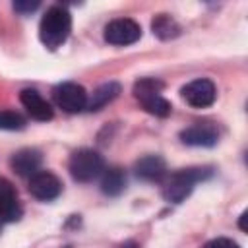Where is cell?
Segmentation results:
<instances>
[{
	"label": "cell",
	"mask_w": 248,
	"mask_h": 248,
	"mask_svg": "<svg viewBox=\"0 0 248 248\" xmlns=\"http://www.w3.org/2000/svg\"><path fill=\"white\" fill-rule=\"evenodd\" d=\"M29 194L37 198L39 202H52L60 196L62 192V182L60 178L50 172V170H39L29 178Z\"/></svg>",
	"instance_id": "ba28073f"
},
{
	"label": "cell",
	"mask_w": 248,
	"mask_h": 248,
	"mask_svg": "<svg viewBox=\"0 0 248 248\" xmlns=\"http://www.w3.org/2000/svg\"><path fill=\"white\" fill-rule=\"evenodd\" d=\"M213 174L211 167H190V169H180L176 172H172L170 176H167V180L163 182V198L170 203H180L184 202L194 186L200 180H205Z\"/></svg>",
	"instance_id": "7a4b0ae2"
},
{
	"label": "cell",
	"mask_w": 248,
	"mask_h": 248,
	"mask_svg": "<svg viewBox=\"0 0 248 248\" xmlns=\"http://www.w3.org/2000/svg\"><path fill=\"white\" fill-rule=\"evenodd\" d=\"M68 170L76 182H91L105 170V161L97 151L81 147L72 153L68 161Z\"/></svg>",
	"instance_id": "277c9868"
},
{
	"label": "cell",
	"mask_w": 248,
	"mask_h": 248,
	"mask_svg": "<svg viewBox=\"0 0 248 248\" xmlns=\"http://www.w3.org/2000/svg\"><path fill=\"white\" fill-rule=\"evenodd\" d=\"M163 81L155 79V78H140L136 83H134V97L140 101V105L143 107V110H147L149 114H155V116H169L170 110H172V105L161 95L163 91Z\"/></svg>",
	"instance_id": "3957f363"
},
{
	"label": "cell",
	"mask_w": 248,
	"mask_h": 248,
	"mask_svg": "<svg viewBox=\"0 0 248 248\" xmlns=\"http://www.w3.org/2000/svg\"><path fill=\"white\" fill-rule=\"evenodd\" d=\"M180 95H182V99L190 107H194V108H205V107H211L215 103L217 89H215V83L211 79L198 78V79L186 83L180 89Z\"/></svg>",
	"instance_id": "8992f818"
},
{
	"label": "cell",
	"mask_w": 248,
	"mask_h": 248,
	"mask_svg": "<svg viewBox=\"0 0 248 248\" xmlns=\"http://www.w3.org/2000/svg\"><path fill=\"white\" fill-rule=\"evenodd\" d=\"M72 31V16L64 6H50L39 23V39L48 50L62 46Z\"/></svg>",
	"instance_id": "6da1fadb"
},
{
	"label": "cell",
	"mask_w": 248,
	"mask_h": 248,
	"mask_svg": "<svg viewBox=\"0 0 248 248\" xmlns=\"http://www.w3.org/2000/svg\"><path fill=\"white\" fill-rule=\"evenodd\" d=\"M25 128V118L16 112V110H0V130H23Z\"/></svg>",
	"instance_id": "e0dca14e"
},
{
	"label": "cell",
	"mask_w": 248,
	"mask_h": 248,
	"mask_svg": "<svg viewBox=\"0 0 248 248\" xmlns=\"http://www.w3.org/2000/svg\"><path fill=\"white\" fill-rule=\"evenodd\" d=\"M118 248H138V244H136L134 240H128V242H124V244H120Z\"/></svg>",
	"instance_id": "ffe728a7"
},
{
	"label": "cell",
	"mask_w": 248,
	"mask_h": 248,
	"mask_svg": "<svg viewBox=\"0 0 248 248\" xmlns=\"http://www.w3.org/2000/svg\"><path fill=\"white\" fill-rule=\"evenodd\" d=\"M140 37H141V27L138 21H134L130 17L112 19L105 27V41L110 45H116V46L132 45V43L140 41Z\"/></svg>",
	"instance_id": "52a82bcc"
},
{
	"label": "cell",
	"mask_w": 248,
	"mask_h": 248,
	"mask_svg": "<svg viewBox=\"0 0 248 248\" xmlns=\"http://www.w3.org/2000/svg\"><path fill=\"white\" fill-rule=\"evenodd\" d=\"M180 141L194 147H213L219 141V132L211 122H196L178 134Z\"/></svg>",
	"instance_id": "9c48e42d"
},
{
	"label": "cell",
	"mask_w": 248,
	"mask_h": 248,
	"mask_svg": "<svg viewBox=\"0 0 248 248\" xmlns=\"http://www.w3.org/2000/svg\"><path fill=\"white\" fill-rule=\"evenodd\" d=\"M244 221H246V211L240 215V229H242V231H246V223H244Z\"/></svg>",
	"instance_id": "44dd1931"
},
{
	"label": "cell",
	"mask_w": 248,
	"mask_h": 248,
	"mask_svg": "<svg viewBox=\"0 0 248 248\" xmlns=\"http://www.w3.org/2000/svg\"><path fill=\"white\" fill-rule=\"evenodd\" d=\"M126 188V174L120 167H108L101 172V192L107 196H118Z\"/></svg>",
	"instance_id": "9a60e30c"
},
{
	"label": "cell",
	"mask_w": 248,
	"mask_h": 248,
	"mask_svg": "<svg viewBox=\"0 0 248 248\" xmlns=\"http://www.w3.org/2000/svg\"><path fill=\"white\" fill-rule=\"evenodd\" d=\"M41 163H43V157H41V151L33 149V147H23L19 151H16L10 159V167L16 174L19 176H25V178H31L35 172L41 170Z\"/></svg>",
	"instance_id": "7c38bea8"
},
{
	"label": "cell",
	"mask_w": 248,
	"mask_h": 248,
	"mask_svg": "<svg viewBox=\"0 0 248 248\" xmlns=\"http://www.w3.org/2000/svg\"><path fill=\"white\" fill-rule=\"evenodd\" d=\"M19 101H21V105L25 107V110L29 112L31 118H35V120H39V122L52 120L54 110H52L50 103H48L37 89H31V87L23 89V91L19 93Z\"/></svg>",
	"instance_id": "8fae6325"
},
{
	"label": "cell",
	"mask_w": 248,
	"mask_h": 248,
	"mask_svg": "<svg viewBox=\"0 0 248 248\" xmlns=\"http://www.w3.org/2000/svg\"><path fill=\"white\" fill-rule=\"evenodd\" d=\"M134 172L141 180L157 182V180L165 178V174H167V163H165V159L161 155H145V157H141V159L136 161Z\"/></svg>",
	"instance_id": "4fadbf2b"
},
{
	"label": "cell",
	"mask_w": 248,
	"mask_h": 248,
	"mask_svg": "<svg viewBox=\"0 0 248 248\" xmlns=\"http://www.w3.org/2000/svg\"><path fill=\"white\" fill-rule=\"evenodd\" d=\"M120 83L116 81H107V83H101L97 89H93L91 95H87V110L95 112V110H101L103 107H107L108 103H112L118 93H120Z\"/></svg>",
	"instance_id": "5bb4252c"
},
{
	"label": "cell",
	"mask_w": 248,
	"mask_h": 248,
	"mask_svg": "<svg viewBox=\"0 0 248 248\" xmlns=\"http://www.w3.org/2000/svg\"><path fill=\"white\" fill-rule=\"evenodd\" d=\"M39 8V0H17V2H14V10L16 12H19V14H31V12H35Z\"/></svg>",
	"instance_id": "d6986e66"
},
{
	"label": "cell",
	"mask_w": 248,
	"mask_h": 248,
	"mask_svg": "<svg viewBox=\"0 0 248 248\" xmlns=\"http://www.w3.org/2000/svg\"><path fill=\"white\" fill-rule=\"evenodd\" d=\"M54 103L64 110V112H79L87 107V91L83 85L76 81H62L52 89Z\"/></svg>",
	"instance_id": "5b68a950"
},
{
	"label": "cell",
	"mask_w": 248,
	"mask_h": 248,
	"mask_svg": "<svg viewBox=\"0 0 248 248\" xmlns=\"http://www.w3.org/2000/svg\"><path fill=\"white\" fill-rule=\"evenodd\" d=\"M151 31L161 41H169V39H174L180 35V25L169 14H159L151 21Z\"/></svg>",
	"instance_id": "2e32d148"
},
{
	"label": "cell",
	"mask_w": 248,
	"mask_h": 248,
	"mask_svg": "<svg viewBox=\"0 0 248 248\" xmlns=\"http://www.w3.org/2000/svg\"><path fill=\"white\" fill-rule=\"evenodd\" d=\"M21 213H23V207L17 198L16 186L8 178L0 176V225L17 221Z\"/></svg>",
	"instance_id": "30bf717a"
},
{
	"label": "cell",
	"mask_w": 248,
	"mask_h": 248,
	"mask_svg": "<svg viewBox=\"0 0 248 248\" xmlns=\"http://www.w3.org/2000/svg\"><path fill=\"white\" fill-rule=\"evenodd\" d=\"M202 248H240L238 242L231 240V238H225V236H217V238H211L207 240Z\"/></svg>",
	"instance_id": "ac0fdd59"
}]
</instances>
